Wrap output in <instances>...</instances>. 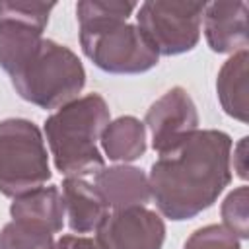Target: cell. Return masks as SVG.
Segmentation results:
<instances>
[{
  "instance_id": "12",
  "label": "cell",
  "mask_w": 249,
  "mask_h": 249,
  "mask_svg": "<svg viewBox=\"0 0 249 249\" xmlns=\"http://www.w3.org/2000/svg\"><path fill=\"white\" fill-rule=\"evenodd\" d=\"M93 185L111 210L146 206L152 198L148 175L144 169L126 163L99 169L93 177Z\"/></svg>"
},
{
  "instance_id": "18",
  "label": "cell",
  "mask_w": 249,
  "mask_h": 249,
  "mask_svg": "<svg viewBox=\"0 0 249 249\" xmlns=\"http://www.w3.org/2000/svg\"><path fill=\"white\" fill-rule=\"evenodd\" d=\"M183 249H241V243L222 224H208L195 230Z\"/></svg>"
},
{
  "instance_id": "11",
  "label": "cell",
  "mask_w": 249,
  "mask_h": 249,
  "mask_svg": "<svg viewBox=\"0 0 249 249\" xmlns=\"http://www.w3.org/2000/svg\"><path fill=\"white\" fill-rule=\"evenodd\" d=\"M60 195L64 218H68V228L74 233L97 231L109 214V206L101 193L86 177H64Z\"/></svg>"
},
{
  "instance_id": "13",
  "label": "cell",
  "mask_w": 249,
  "mask_h": 249,
  "mask_svg": "<svg viewBox=\"0 0 249 249\" xmlns=\"http://www.w3.org/2000/svg\"><path fill=\"white\" fill-rule=\"evenodd\" d=\"M10 216L16 222L31 224L56 233L64 226V204L56 185L39 187L25 195H19L10 204Z\"/></svg>"
},
{
  "instance_id": "5",
  "label": "cell",
  "mask_w": 249,
  "mask_h": 249,
  "mask_svg": "<svg viewBox=\"0 0 249 249\" xmlns=\"http://www.w3.org/2000/svg\"><path fill=\"white\" fill-rule=\"evenodd\" d=\"M51 179L41 128L29 119L0 121V193L16 198Z\"/></svg>"
},
{
  "instance_id": "7",
  "label": "cell",
  "mask_w": 249,
  "mask_h": 249,
  "mask_svg": "<svg viewBox=\"0 0 249 249\" xmlns=\"http://www.w3.org/2000/svg\"><path fill=\"white\" fill-rule=\"evenodd\" d=\"M53 2L0 0V68L10 74L41 41Z\"/></svg>"
},
{
  "instance_id": "15",
  "label": "cell",
  "mask_w": 249,
  "mask_h": 249,
  "mask_svg": "<svg viewBox=\"0 0 249 249\" xmlns=\"http://www.w3.org/2000/svg\"><path fill=\"white\" fill-rule=\"evenodd\" d=\"M247 49L231 54L216 78V93L226 115L247 123Z\"/></svg>"
},
{
  "instance_id": "2",
  "label": "cell",
  "mask_w": 249,
  "mask_h": 249,
  "mask_svg": "<svg viewBox=\"0 0 249 249\" xmlns=\"http://www.w3.org/2000/svg\"><path fill=\"white\" fill-rule=\"evenodd\" d=\"M136 8L134 2L121 0H82L76 4L82 51L99 70L142 74L158 64L160 54L138 25L128 23Z\"/></svg>"
},
{
  "instance_id": "14",
  "label": "cell",
  "mask_w": 249,
  "mask_h": 249,
  "mask_svg": "<svg viewBox=\"0 0 249 249\" xmlns=\"http://www.w3.org/2000/svg\"><path fill=\"white\" fill-rule=\"evenodd\" d=\"M99 144L111 161H134L142 158L148 148L146 126L140 119L132 115L117 117L115 121H109V124L103 128Z\"/></svg>"
},
{
  "instance_id": "19",
  "label": "cell",
  "mask_w": 249,
  "mask_h": 249,
  "mask_svg": "<svg viewBox=\"0 0 249 249\" xmlns=\"http://www.w3.org/2000/svg\"><path fill=\"white\" fill-rule=\"evenodd\" d=\"M53 249H105L101 241L95 237H86V235H62L58 241H54Z\"/></svg>"
},
{
  "instance_id": "10",
  "label": "cell",
  "mask_w": 249,
  "mask_h": 249,
  "mask_svg": "<svg viewBox=\"0 0 249 249\" xmlns=\"http://www.w3.org/2000/svg\"><path fill=\"white\" fill-rule=\"evenodd\" d=\"M204 37L208 47L218 54H235L247 49V4L245 2H212L202 14Z\"/></svg>"
},
{
  "instance_id": "17",
  "label": "cell",
  "mask_w": 249,
  "mask_h": 249,
  "mask_svg": "<svg viewBox=\"0 0 249 249\" xmlns=\"http://www.w3.org/2000/svg\"><path fill=\"white\" fill-rule=\"evenodd\" d=\"M247 202H249V189L245 185L233 189L228 193L220 206V214L224 220V228L230 230L237 239H247L249 237V212H247Z\"/></svg>"
},
{
  "instance_id": "6",
  "label": "cell",
  "mask_w": 249,
  "mask_h": 249,
  "mask_svg": "<svg viewBox=\"0 0 249 249\" xmlns=\"http://www.w3.org/2000/svg\"><path fill=\"white\" fill-rule=\"evenodd\" d=\"M204 6L187 0H146L138 6L136 25L158 54H183L198 45Z\"/></svg>"
},
{
  "instance_id": "8",
  "label": "cell",
  "mask_w": 249,
  "mask_h": 249,
  "mask_svg": "<svg viewBox=\"0 0 249 249\" xmlns=\"http://www.w3.org/2000/svg\"><path fill=\"white\" fill-rule=\"evenodd\" d=\"M144 126L150 130L152 148L158 154H163L191 132L198 130L196 105L185 88L175 86L150 105Z\"/></svg>"
},
{
  "instance_id": "4",
  "label": "cell",
  "mask_w": 249,
  "mask_h": 249,
  "mask_svg": "<svg viewBox=\"0 0 249 249\" xmlns=\"http://www.w3.org/2000/svg\"><path fill=\"white\" fill-rule=\"evenodd\" d=\"M16 93L41 109H60L86 86V70L78 54L45 39L8 74Z\"/></svg>"
},
{
  "instance_id": "3",
  "label": "cell",
  "mask_w": 249,
  "mask_h": 249,
  "mask_svg": "<svg viewBox=\"0 0 249 249\" xmlns=\"http://www.w3.org/2000/svg\"><path fill=\"white\" fill-rule=\"evenodd\" d=\"M111 113L103 95L88 93L56 109L45 121V136L54 167L66 177L95 175L105 167L99 138Z\"/></svg>"
},
{
  "instance_id": "20",
  "label": "cell",
  "mask_w": 249,
  "mask_h": 249,
  "mask_svg": "<svg viewBox=\"0 0 249 249\" xmlns=\"http://www.w3.org/2000/svg\"><path fill=\"white\" fill-rule=\"evenodd\" d=\"M247 136H243L237 146H233V158H231V163H233V171L241 177V179H247Z\"/></svg>"
},
{
  "instance_id": "16",
  "label": "cell",
  "mask_w": 249,
  "mask_h": 249,
  "mask_svg": "<svg viewBox=\"0 0 249 249\" xmlns=\"http://www.w3.org/2000/svg\"><path fill=\"white\" fill-rule=\"evenodd\" d=\"M54 237L51 231L23 224V222H8L0 230V249H53Z\"/></svg>"
},
{
  "instance_id": "9",
  "label": "cell",
  "mask_w": 249,
  "mask_h": 249,
  "mask_svg": "<svg viewBox=\"0 0 249 249\" xmlns=\"http://www.w3.org/2000/svg\"><path fill=\"white\" fill-rule=\"evenodd\" d=\"M97 239L105 249H161L165 222L146 206L113 210L97 228Z\"/></svg>"
},
{
  "instance_id": "1",
  "label": "cell",
  "mask_w": 249,
  "mask_h": 249,
  "mask_svg": "<svg viewBox=\"0 0 249 249\" xmlns=\"http://www.w3.org/2000/svg\"><path fill=\"white\" fill-rule=\"evenodd\" d=\"M231 136L195 130L152 163L148 183L158 210L175 222L210 208L231 181Z\"/></svg>"
}]
</instances>
